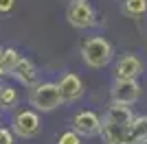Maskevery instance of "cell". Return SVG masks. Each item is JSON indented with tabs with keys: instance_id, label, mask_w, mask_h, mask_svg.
Returning a JSON list of instances; mask_svg holds the SVG:
<instances>
[{
	"instance_id": "1",
	"label": "cell",
	"mask_w": 147,
	"mask_h": 144,
	"mask_svg": "<svg viewBox=\"0 0 147 144\" xmlns=\"http://www.w3.org/2000/svg\"><path fill=\"white\" fill-rule=\"evenodd\" d=\"M134 120L132 105L110 103V107L101 118V138L105 144H127L129 142V125Z\"/></svg>"
},
{
	"instance_id": "2",
	"label": "cell",
	"mask_w": 147,
	"mask_h": 144,
	"mask_svg": "<svg viewBox=\"0 0 147 144\" xmlns=\"http://www.w3.org/2000/svg\"><path fill=\"white\" fill-rule=\"evenodd\" d=\"M29 103L35 111H55L57 107L64 105V98H61L59 85L57 83H37L31 87L29 94Z\"/></svg>"
},
{
	"instance_id": "3",
	"label": "cell",
	"mask_w": 147,
	"mask_h": 144,
	"mask_svg": "<svg viewBox=\"0 0 147 144\" xmlns=\"http://www.w3.org/2000/svg\"><path fill=\"white\" fill-rule=\"evenodd\" d=\"M112 55H114V48L103 37H88L81 44V59L90 68H105L112 61Z\"/></svg>"
},
{
	"instance_id": "4",
	"label": "cell",
	"mask_w": 147,
	"mask_h": 144,
	"mask_svg": "<svg viewBox=\"0 0 147 144\" xmlns=\"http://www.w3.org/2000/svg\"><path fill=\"white\" fill-rule=\"evenodd\" d=\"M141 98V83L138 79H114L110 87V101L123 103V105H134Z\"/></svg>"
},
{
	"instance_id": "5",
	"label": "cell",
	"mask_w": 147,
	"mask_h": 144,
	"mask_svg": "<svg viewBox=\"0 0 147 144\" xmlns=\"http://www.w3.org/2000/svg\"><path fill=\"white\" fill-rule=\"evenodd\" d=\"M11 129L20 138H35L40 133V129H42V120H40L37 111H33V109H20L13 116Z\"/></svg>"
},
{
	"instance_id": "6",
	"label": "cell",
	"mask_w": 147,
	"mask_h": 144,
	"mask_svg": "<svg viewBox=\"0 0 147 144\" xmlns=\"http://www.w3.org/2000/svg\"><path fill=\"white\" fill-rule=\"evenodd\" d=\"M66 20L75 29H90V26L97 24V13H94V9L88 5L86 0L70 2V5H68V11H66Z\"/></svg>"
},
{
	"instance_id": "7",
	"label": "cell",
	"mask_w": 147,
	"mask_h": 144,
	"mask_svg": "<svg viewBox=\"0 0 147 144\" xmlns=\"http://www.w3.org/2000/svg\"><path fill=\"white\" fill-rule=\"evenodd\" d=\"M73 129L84 138H92L101 133V116H97L94 111H81L75 116L73 120Z\"/></svg>"
},
{
	"instance_id": "8",
	"label": "cell",
	"mask_w": 147,
	"mask_h": 144,
	"mask_svg": "<svg viewBox=\"0 0 147 144\" xmlns=\"http://www.w3.org/2000/svg\"><path fill=\"white\" fill-rule=\"evenodd\" d=\"M143 74V61L127 53L114 63V79H138Z\"/></svg>"
},
{
	"instance_id": "9",
	"label": "cell",
	"mask_w": 147,
	"mask_h": 144,
	"mask_svg": "<svg viewBox=\"0 0 147 144\" xmlns=\"http://www.w3.org/2000/svg\"><path fill=\"white\" fill-rule=\"evenodd\" d=\"M57 85H59L64 103H73V101H77V98H81V94H84V81H81L77 74H73V72L64 74Z\"/></svg>"
},
{
	"instance_id": "10",
	"label": "cell",
	"mask_w": 147,
	"mask_h": 144,
	"mask_svg": "<svg viewBox=\"0 0 147 144\" xmlns=\"http://www.w3.org/2000/svg\"><path fill=\"white\" fill-rule=\"evenodd\" d=\"M11 77L18 79L24 87H33V85H37V68L33 66L29 59L20 57V61L16 63V68L11 70Z\"/></svg>"
},
{
	"instance_id": "11",
	"label": "cell",
	"mask_w": 147,
	"mask_h": 144,
	"mask_svg": "<svg viewBox=\"0 0 147 144\" xmlns=\"http://www.w3.org/2000/svg\"><path fill=\"white\" fill-rule=\"evenodd\" d=\"M127 144H147V116H134L132 125H129Z\"/></svg>"
},
{
	"instance_id": "12",
	"label": "cell",
	"mask_w": 147,
	"mask_h": 144,
	"mask_svg": "<svg viewBox=\"0 0 147 144\" xmlns=\"http://www.w3.org/2000/svg\"><path fill=\"white\" fill-rule=\"evenodd\" d=\"M18 61H20V53L16 48H2V55H0V77L11 74V70L16 68Z\"/></svg>"
},
{
	"instance_id": "13",
	"label": "cell",
	"mask_w": 147,
	"mask_h": 144,
	"mask_svg": "<svg viewBox=\"0 0 147 144\" xmlns=\"http://www.w3.org/2000/svg\"><path fill=\"white\" fill-rule=\"evenodd\" d=\"M20 101V94L11 85H0V107L2 109H13Z\"/></svg>"
},
{
	"instance_id": "14",
	"label": "cell",
	"mask_w": 147,
	"mask_h": 144,
	"mask_svg": "<svg viewBox=\"0 0 147 144\" xmlns=\"http://www.w3.org/2000/svg\"><path fill=\"white\" fill-rule=\"evenodd\" d=\"M123 13L129 18H143L147 13V0H125L123 2Z\"/></svg>"
},
{
	"instance_id": "15",
	"label": "cell",
	"mask_w": 147,
	"mask_h": 144,
	"mask_svg": "<svg viewBox=\"0 0 147 144\" xmlns=\"http://www.w3.org/2000/svg\"><path fill=\"white\" fill-rule=\"evenodd\" d=\"M57 144H81V135L77 131H66V133H61L59 140H57Z\"/></svg>"
},
{
	"instance_id": "16",
	"label": "cell",
	"mask_w": 147,
	"mask_h": 144,
	"mask_svg": "<svg viewBox=\"0 0 147 144\" xmlns=\"http://www.w3.org/2000/svg\"><path fill=\"white\" fill-rule=\"evenodd\" d=\"M0 144H13V133L5 127H0Z\"/></svg>"
},
{
	"instance_id": "17",
	"label": "cell",
	"mask_w": 147,
	"mask_h": 144,
	"mask_svg": "<svg viewBox=\"0 0 147 144\" xmlns=\"http://www.w3.org/2000/svg\"><path fill=\"white\" fill-rule=\"evenodd\" d=\"M16 5V0H0V13H9Z\"/></svg>"
},
{
	"instance_id": "18",
	"label": "cell",
	"mask_w": 147,
	"mask_h": 144,
	"mask_svg": "<svg viewBox=\"0 0 147 144\" xmlns=\"http://www.w3.org/2000/svg\"><path fill=\"white\" fill-rule=\"evenodd\" d=\"M68 2H81V0H68Z\"/></svg>"
},
{
	"instance_id": "19",
	"label": "cell",
	"mask_w": 147,
	"mask_h": 144,
	"mask_svg": "<svg viewBox=\"0 0 147 144\" xmlns=\"http://www.w3.org/2000/svg\"><path fill=\"white\" fill-rule=\"evenodd\" d=\"M0 55H2V48H0Z\"/></svg>"
},
{
	"instance_id": "20",
	"label": "cell",
	"mask_w": 147,
	"mask_h": 144,
	"mask_svg": "<svg viewBox=\"0 0 147 144\" xmlns=\"http://www.w3.org/2000/svg\"><path fill=\"white\" fill-rule=\"evenodd\" d=\"M0 79H2V77H0ZM0 85H2V81H0Z\"/></svg>"
},
{
	"instance_id": "21",
	"label": "cell",
	"mask_w": 147,
	"mask_h": 144,
	"mask_svg": "<svg viewBox=\"0 0 147 144\" xmlns=\"http://www.w3.org/2000/svg\"><path fill=\"white\" fill-rule=\"evenodd\" d=\"M0 118H2V116H0Z\"/></svg>"
}]
</instances>
